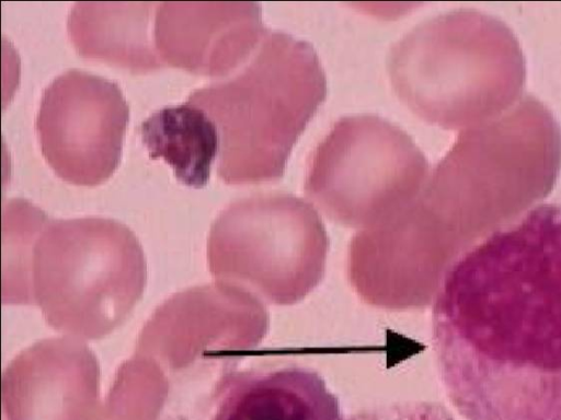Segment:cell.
<instances>
[{
    "label": "cell",
    "mask_w": 561,
    "mask_h": 420,
    "mask_svg": "<svg viewBox=\"0 0 561 420\" xmlns=\"http://www.w3.org/2000/svg\"><path fill=\"white\" fill-rule=\"evenodd\" d=\"M344 420H455V418L442 405L410 401L366 409Z\"/></svg>",
    "instance_id": "30bf717a"
},
{
    "label": "cell",
    "mask_w": 561,
    "mask_h": 420,
    "mask_svg": "<svg viewBox=\"0 0 561 420\" xmlns=\"http://www.w3.org/2000/svg\"><path fill=\"white\" fill-rule=\"evenodd\" d=\"M267 32L255 2H159L153 26L164 63L211 77L244 65Z\"/></svg>",
    "instance_id": "8992f818"
},
{
    "label": "cell",
    "mask_w": 561,
    "mask_h": 420,
    "mask_svg": "<svg viewBox=\"0 0 561 420\" xmlns=\"http://www.w3.org/2000/svg\"><path fill=\"white\" fill-rule=\"evenodd\" d=\"M146 281L141 245L125 224L101 217L49 219L32 249L25 303L70 337L100 339L129 316Z\"/></svg>",
    "instance_id": "3957f363"
},
{
    "label": "cell",
    "mask_w": 561,
    "mask_h": 420,
    "mask_svg": "<svg viewBox=\"0 0 561 420\" xmlns=\"http://www.w3.org/2000/svg\"><path fill=\"white\" fill-rule=\"evenodd\" d=\"M151 159H163L186 186L201 188L209 179L219 152L217 126L201 107L187 102L162 107L140 125Z\"/></svg>",
    "instance_id": "9c48e42d"
},
{
    "label": "cell",
    "mask_w": 561,
    "mask_h": 420,
    "mask_svg": "<svg viewBox=\"0 0 561 420\" xmlns=\"http://www.w3.org/2000/svg\"><path fill=\"white\" fill-rule=\"evenodd\" d=\"M327 95L319 57L306 42L267 32L232 77L201 86L187 103L219 135L218 175L229 184L282 177L293 147Z\"/></svg>",
    "instance_id": "7a4b0ae2"
},
{
    "label": "cell",
    "mask_w": 561,
    "mask_h": 420,
    "mask_svg": "<svg viewBox=\"0 0 561 420\" xmlns=\"http://www.w3.org/2000/svg\"><path fill=\"white\" fill-rule=\"evenodd\" d=\"M205 411L204 420H344L323 377L300 365L226 372Z\"/></svg>",
    "instance_id": "52a82bcc"
},
{
    "label": "cell",
    "mask_w": 561,
    "mask_h": 420,
    "mask_svg": "<svg viewBox=\"0 0 561 420\" xmlns=\"http://www.w3.org/2000/svg\"><path fill=\"white\" fill-rule=\"evenodd\" d=\"M129 107L117 83L81 69L43 91L36 130L47 163L66 182L94 186L121 162Z\"/></svg>",
    "instance_id": "5b68a950"
},
{
    "label": "cell",
    "mask_w": 561,
    "mask_h": 420,
    "mask_svg": "<svg viewBox=\"0 0 561 420\" xmlns=\"http://www.w3.org/2000/svg\"><path fill=\"white\" fill-rule=\"evenodd\" d=\"M428 164L412 138L377 115L341 118L314 149L305 190L346 221L373 218L410 201Z\"/></svg>",
    "instance_id": "277c9868"
},
{
    "label": "cell",
    "mask_w": 561,
    "mask_h": 420,
    "mask_svg": "<svg viewBox=\"0 0 561 420\" xmlns=\"http://www.w3.org/2000/svg\"><path fill=\"white\" fill-rule=\"evenodd\" d=\"M159 2H76L67 28L76 50L142 72L165 63L156 48L153 26Z\"/></svg>",
    "instance_id": "ba28073f"
},
{
    "label": "cell",
    "mask_w": 561,
    "mask_h": 420,
    "mask_svg": "<svg viewBox=\"0 0 561 420\" xmlns=\"http://www.w3.org/2000/svg\"><path fill=\"white\" fill-rule=\"evenodd\" d=\"M432 340L466 420H561V205L534 207L450 265Z\"/></svg>",
    "instance_id": "6da1fadb"
}]
</instances>
